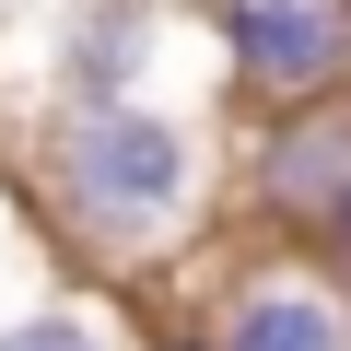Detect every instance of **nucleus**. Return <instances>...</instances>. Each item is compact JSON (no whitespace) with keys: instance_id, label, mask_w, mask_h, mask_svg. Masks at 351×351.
<instances>
[{"instance_id":"obj_1","label":"nucleus","mask_w":351,"mask_h":351,"mask_svg":"<svg viewBox=\"0 0 351 351\" xmlns=\"http://www.w3.org/2000/svg\"><path fill=\"white\" fill-rule=\"evenodd\" d=\"M12 188L71 258V281L152 293L223 246V106L211 94H117V106H24Z\"/></svg>"},{"instance_id":"obj_5","label":"nucleus","mask_w":351,"mask_h":351,"mask_svg":"<svg viewBox=\"0 0 351 351\" xmlns=\"http://www.w3.org/2000/svg\"><path fill=\"white\" fill-rule=\"evenodd\" d=\"M211 351H351V304L304 246H211L188 269Z\"/></svg>"},{"instance_id":"obj_9","label":"nucleus","mask_w":351,"mask_h":351,"mask_svg":"<svg viewBox=\"0 0 351 351\" xmlns=\"http://www.w3.org/2000/svg\"><path fill=\"white\" fill-rule=\"evenodd\" d=\"M36 12H47V0H0V24H36Z\"/></svg>"},{"instance_id":"obj_8","label":"nucleus","mask_w":351,"mask_h":351,"mask_svg":"<svg viewBox=\"0 0 351 351\" xmlns=\"http://www.w3.org/2000/svg\"><path fill=\"white\" fill-rule=\"evenodd\" d=\"M304 258H316V269H328V281H339V293H351V188H339V199H328V223H316V234H304Z\"/></svg>"},{"instance_id":"obj_4","label":"nucleus","mask_w":351,"mask_h":351,"mask_svg":"<svg viewBox=\"0 0 351 351\" xmlns=\"http://www.w3.org/2000/svg\"><path fill=\"white\" fill-rule=\"evenodd\" d=\"M199 36H211L223 117L351 94V0H199Z\"/></svg>"},{"instance_id":"obj_7","label":"nucleus","mask_w":351,"mask_h":351,"mask_svg":"<svg viewBox=\"0 0 351 351\" xmlns=\"http://www.w3.org/2000/svg\"><path fill=\"white\" fill-rule=\"evenodd\" d=\"M129 351H211V328H199L188 281H152V293H129Z\"/></svg>"},{"instance_id":"obj_3","label":"nucleus","mask_w":351,"mask_h":351,"mask_svg":"<svg viewBox=\"0 0 351 351\" xmlns=\"http://www.w3.org/2000/svg\"><path fill=\"white\" fill-rule=\"evenodd\" d=\"M339 188H351V94L269 106V117H223V234L304 246Z\"/></svg>"},{"instance_id":"obj_2","label":"nucleus","mask_w":351,"mask_h":351,"mask_svg":"<svg viewBox=\"0 0 351 351\" xmlns=\"http://www.w3.org/2000/svg\"><path fill=\"white\" fill-rule=\"evenodd\" d=\"M117 94H211L199 0H47L36 12V106Z\"/></svg>"},{"instance_id":"obj_6","label":"nucleus","mask_w":351,"mask_h":351,"mask_svg":"<svg viewBox=\"0 0 351 351\" xmlns=\"http://www.w3.org/2000/svg\"><path fill=\"white\" fill-rule=\"evenodd\" d=\"M0 351H129V293L106 281H47L0 304Z\"/></svg>"},{"instance_id":"obj_10","label":"nucleus","mask_w":351,"mask_h":351,"mask_svg":"<svg viewBox=\"0 0 351 351\" xmlns=\"http://www.w3.org/2000/svg\"><path fill=\"white\" fill-rule=\"evenodd\" d=\"M339 304H351V293H339Z\"/></svg>"}]
</instances>
